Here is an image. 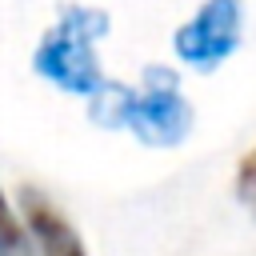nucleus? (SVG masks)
I'll list each match as a JSON object with an SVG mask.
<instances>
[{
	"label": "nucleus",
	"instance_id": "nucleus-6",
	"mask_svg": "<svg viewBox=\"0 0 256 256\" xmlns=\"http://www.w3.org/2000/svg\"><path fill=\"white\" fill-rule=\"evenodd\" d=\"M236 196L256 212V148L240 160V168H236Z\"/></svg>",
	"mask_w": 256,
	"mask_h": 256
},
{
	"label": "nucleus",
	"instance_id": "nucleus-1",
	"mask_svg": "<svg viewBox=\"0 0 256 256\" xmlns=\"http://www.w3.org/2000/svg\"><path fill=\"white\" fill-rule=\"evenodd\" d=\"M104 32H108V16L100 8H84V4L64 8L36 48V60H32L36 72L64 92L92 96L104 84L100 64H96V40Z\"/></svg>",
	"mask_w": 256,
	"mask_h": 256
},
{
	"label": "nucleus",
	"instance_id": "nucleus-4",
	"mask_svg": "<svg viewBox=\"0 0 256 256\" xmlns=\"http://www.w3.org/2000/svg\"><path fill=\"white\" fill-rule=\"evenodd\" d=\"M20 208H24V228L32 236L36 256H88L80 244V232L64 220V212L48 196H40L36 188H24Z\"/></svg>",
	"mask_w": 256,
	"mask_h": 256
},
{
	"label": "nucleus",
	"instance_id": "nucleus-2",
	"mask_svg": "<svg viewBox=\"0 0 256 256\" xmlns=\"http://www.w3.org/2000/svg\"><path fill=\"white\" fill-rule=\"evenodd\" d=\"M120 128H132L144 144L152 148H172L188 136L192 128V108L188 100L180 96V80L176 72L152 64L144 72V88L140 92H128V104H124V120Z\"/></svg>",
	"mask_w": 256,
	"mask_h": 256
},
{
	"label": "nucleus",
	"instance_id": "nucleus-5",
	"mask_svg": "<svg viewBox=\"0 0 256 256\" xmlns=\"http://www.w3.org/2000/svg\"><path fill=\"white\" fill-rule=\"evenodd\" d=\"M0 256H36L32 236L24 228V220L8 208V196L0 188Z\"/></svg>",
	"mask_w": 256,
	"mask_h": 256
},
{
	"label": "nucleus",
	"instance_id": "nucleus-3",
	"mask_svg": "<svg viewBox=\"0 0 256 256\" xmlns=\"http://www.w3.org/2000/svg\"><path fill=\"white\" fill-rule=\"evenodd\" d=\"M240 44V0H208L176 36L172 48L192 68H216Z\"/></svg>",
	"mask_w": 256,
	"mask_h": 256
}]
</instances>
